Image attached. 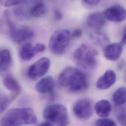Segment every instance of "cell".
<instances>
[{"label": "cell", "instance_id": "cell-1", "mask_svg": "<svg viewBox=\"0 0 126 126\" xmlns=\"http://www.w3.org/2000/svg\"><path fill=\"white\" fill-rule=\"evenodd\" d=\"M59 81L61 86L73 93L82 92L88 87L86 76L79 69L73 67L65 68L60 75Z\"/></svg>", "mask_w": 126, "mask_h": 126}, {"label": "cell", "instance_id": "cell-2", "mask_svg": "<svg viewBox=\"0 0 126 126\" xmlns=\"http://www.w3.org/2000/svg\"><path fill=\"white\" fill-rule=\"evenodd\" d=\"M38 119L31 108H14L9 110L2 117L0 126H19L21 125H35Z\"/></svg>", "mask_w": 126, "mask_h": 126}, {"label": "cell", "instance_id": "cell-3", "mask_svg": "<svg viewBox=\"0 0 126 126\" xmlns=\"http://www.w3.org/2000/svg\"><path fill=\"white\" fill-rule=\"evenodd\" d=\"M73 58L80 68L87 71L95 70L98 64V53L92 47L82 44L75 51Z\"/></svg>", "mask_w": 126, "mask_h": 126}, {"label": "cell", "instance_id": "cell-4", "mask_svg": "<svg viewBox=\"0 0 126 126\" xmlns=\"http://www.w3.org/2000/svg\"><path fill=\"white\" fill-rule=\"evenodd\" d=\"M43 116L47 122L57 126H67L69 123L67 109L60 104L48 106L44 110Z\"/></svg>", "mask_w": 126, "mask_h": 126}, {"label": "cell", "instance_id": "cell-5", "mask_svg": "<svg viewBox=\"0 0 126 126\" xmlns=\"http://www.w3.org/2000/svg\"><path fill=\"white\" fill-rule=\"evenodd\" d=\"M71 33L66 29H59L54 32L49 41V49L54 54H64L68 48L71 39Z\"/></svg>", "mask_w": 126, "mask_h": 126}, {"label": "cell", "instance_id": "cell-6", "mask_svg": "<svg viewBox=\"0 0 126 126\" xmlns=\"http://www.w3.org/2000/svg\"><path fill=\"white\" fill-rule=\"evenodd\" d=\"M4 16L9 30L10 37L13 42L21 43L33 37L34 35L33 31L28 27H18L11 20L9 11H5Z\"/></svg>", "mask_w": 126, "mask_h": 126}, {"label": "cell", "instance_id": "cell-7", "mask_svg": "<svg viewBox=\"0 0 126 126\" xmlns=\"http://www.w3.org/2000/svg\"><path fill=\"white\" fill-rule=\"evenodd\" d=\"M73 111L76 116L80 120H87L93 115V103L88 99H79L74 104Z\"/></svg>", "mask_w": 126, "mask_h": 126}, {"label": "cell", "instance_id": "cell-8", "mask_svg": "<svg viewBox=\"0 0 126 126\" xmlns=\"http://www.w3.org/2000/svg\"><path fill=\"white\" fill-rule=\"evenodd\" d=\"M51 62L49 58L43 57L33 63L28 71L29 78L35 80L45 75L49 70Z\"/></svg>", "mask_w": 126, "mask_h": 126}, {"label": "cell", "instance_id": "cell-9", "mask_svg": "<svg viewBox=\"0 0 126 126\" xmlns=\"http://www.w3.org/2000/svg\"><path fill=\"white\" fill-rule=\"evenodd\" d=\"M107 19L113 22H121L126 19V10L120 5H114L107 8L104 12Z\"/></svg>", "mask_w": 126, "mask_h": 126}, {"label": "cell", "instance_id": "cell-10", "mask_svg": "<svg viewBox=\"0 0 126 126\" xmlns=\"http://www.w3.org/2000/svg\"><path fill=\"white\" fill-rule=\"evenodd\" d=\"M116 80V75L112 70H108L98 79L96 87L100 90H106L114 84Z\"/></svg>", "mask_w": 126, "mask_h": 126}, {"label": "cell", "instance_id": "cell-11", "mask_svg": "<svg viewBox=\"0 0 126 126\" xmlns=\"http://www.w3.org/2000/svg\"><path fill=\"white\" fill-rule=\"evenodd\" d=\"M55 87V80L52 77L50 76L43 78L35 85L37 91L43 94L52 93L54 91Z\"/></svg>", "mask_w": 126, "mask_h": 126}, {"label": "cell", "instance_id": "cell-12", "mask_svg": "<svg viewBox=\"0 0 126 126\" xmlns=\"http://www.w3.org/2000/svg\"><path fill=\"white\" fill-rule=\"evenodd\" d=\"M123 51V46L120 43H112L104 48V55L108 60L116 61L120 57Z\"/></svg>", "mask_w": 126, "mask_h": 126}, {"label": "cell", "instance_id": "cell-13", "mask_svg": "<svg viewBox=\"0 0 126 126\" xmlns=\"http://www.w3.org/2000/svg\"><path fill=\"white\" fill-rule=\"evenodd\" d=\"M105 17L100 12H94L89 14L86 19V24L88 27L99 31L105 24Z\"/></svg>", "mask_w": 126, "mask_h": 126}, {"label": "cell", "instance_id": "cell-14", "mask_svg": "<svg viewBox=\"0 0 126 126\" xmlns=\"http://www.w3.org/2000/svg\"><path fill=\"white\" fill-rule=\"evenodd\" d=\"M94 110L98 116L102 118H107L110 115L112 107L108 100L103 99L96 103Z\"/></svg>", "mask_w": 126, "mask_h": 126}, {"label": "cell", "instance_id": "cell-15", "mask_svg": "<svg viewBox=\"0 0 126 126\" xmlns=\"http://www.w3.org/2000/svg\"><path fill=\"white\" fill-rule=\"evenodd\" d=\"M3 84L5 87L13 94H19L21 86L16 79L10 75L5 76L3 79Z\"/></svg>", "mask_w": 126, "mask_h": 126}, {"label": "cell", "instance_id": "cell-16", "mask_svg": "<svg viewBox=\"0 0 126 126\" xmlns=\"http://www.w3.org/2000/svg\"><path fill=\"white\" fill-rule=\"evenodd\" d=\"M12 57L7 49H2L0 53V70L1 72L8 70L11 65Z\"/></svg>", "mask_w": 126, "mask_h": 126}, {"label": "cell", "instance_id": "cell-17", "mask_svg": "<svg viewBox=\"0 0 126 126\" xmlns=\"http://www.w3.org/2000/svg\"><path fill=\"white\" fill-rule=\"evenodd\" d=\"M89 37L96 45L104 47V48L109 45L110 42L108 36L105 33L99 31H95L90 33Z\"/></svg>", "mask_w": 126, "mask_h": 126}, {"label": "cell", "instance_id": "cell-18", "mask_svg": "<svg viewBox=\"0 0 126 126\" xmlns=\"http://www.w3.org/2000/svg\"><path fill=\"white\" fill-rule=\"evenodd\" d=\"M32 45L30 43H26L23 45L19 51L21 59L23 61H29L35 55Z\"/></svg>", "mask_w": 126, "mask_h": 126}, {"label": "cell", "instance_id": "cell-19", "mask_svg": "<svg viewBox=\"0 0 126 126\" xmlns=\"http://www.w3.org/2000/svg\"><path fill=\"white\" fill-rule=\"evenodd\" d=\"M112 100L117 106H122L126 103V87H121L117 89L112 95Z\"/></svg>", "mask_w": 126, "mask_h": 126}, {"label": "cell", "instance_id": "cell-20", "mask_svg": "<svg viewBox=\"0 0 126 126\" xmlns=\"http://www.w3.org/2000/svg\"><path fill=\"white\" fill-rule=\"evenodd\" d=\"M47 11L46 4L42 2H38L31 8L30 15L32 17H39L45 15Z\"/></svg>", "mask_w": 126, "mask_h": 126}, {"label": "cell", "instance_id": "cell-21", "mask_svg": "<svg viewBox=\"0 0 126 126\" xmlns=\"http://www.w3.org/2000/svg\"><path fill=\"white\" fill-rule=\"evenodd\" d=\"M18 94L12 93L11 95L8 96L5 94L0 95V112L2 113L8 107L10 104L14 100Z\"/></svg>", "mask_w": 126, "mask_h": 126}, {"label": "cell", "instance_id": "cell-22", "mask_svg": "<svg viewBox=\"0 0 126 126\" xmlns=\"http://www.w3.org/2000/svg\"><path fill=\"white\" fill-rule=\"evenodd\" d=\"M96 126H117L116 122L112 119L102 118L96 122Z\"/></svg>", "mask_w": 126, "mask_h": 126}, {"label": "cell", "instance_id": "cell-23", "mask_svg": "<svg viewBox=\"0 0 126 126\" xmlns=\"http://www.w3.org/2000/svg\"><path fill=\"white\" fill-rule=\"evenodd\" d=\"M100 2V0H84L81 1V3L82 5L87 8H93L95 7L96 6L98 5Z\"/></svg>", "mask_w": 126, "mask_h": 126}, {"label": "cell", "instance_id": "cell-24", "mask_svg": "<svg viewBox=\"0 0 126 126\" xmlns=\"http://www.w3.org/2000/svg\"><path fill=\"white\" fill-rule=\"evenodd\" d=\"M23 1L22 0H1L0 3L5 7H9L20 4Z\"/></svg>", "mask_w": 126, "mask_h": 126}, {"label": "cell", "instance_id": "cell-25", "mask_svg": "<svg viewBox=\"0 0 126 126\" xmlns=\"http://www.w3.org/2000/svg\"><path fill=\"white\" fill-rule=\"evenodd\" d=\"M33 49L35 55L43 52L46 50V46L45 45L41 43H38L33 47Z\"/></svg>", "mask_w": 126, "mask_h": 126}, {"label": "cell", "instance_id": "cell-26", "mask_svg": "<svg viewBox=\"0 0 126 126\" xmlns=\"http://www.w3.org/2000/svg\"><path fill=\"white\" fill-rule=\"evenodd\" d=\"M14 15L19 18H24L25 17V13L24 9L22 8H16L14 10Z\"/></svg>", "mask_w": 126, "mask_h": 126}, {"label": "cell", "instance_id": "cell-27", "mask_svg": "<svg viewBox=\"0 0 126 126\" xmlns=\"http://www.w3.org/2000/svg\"><path fill=\"white\" fill-rule=\"evenodd\" d=\"M54 16L56 19L58 21H61L63 18V15L62 12L59 9H55L54 11Z\"/></svg>", "mask_w": 126, "mask_h": 126}, {"label": "cell", "instance_id": "cell-28", "mask_svg": "<svg viewBox=\"0 0 126 126\" xmlns=\"http://www.w3.org/2000/svg\"><path fill=\"white\" fill-rule=\"evenodd\" d=\"M82 35V31L80 29H75L72 33V36L74 38H78L81 37Z\"/></svg>", "mask_w": 126, "mask_h": 126}, {"label": "cell", "instance_id": "cell-29", "mask_svg": "<svg viewBox=\"0 0 126 126\" xmlns=\"http://www.w3.org/2000/svg\"><path fill=\"white\" fill-rule=\"evenodd\" d=\"M118 121L122 126H126V117L124 113H121L118 117Z\"/></svg>", "mask_w": 126, "mask_h": 126}, {"label": "cell", "instance_id": "cell-30", "mask_svg": "<svg viewBox=\"0 0 126 126\" xmlns=\"http://www.w3.org/2000/svg\"><path fill=\"white\" fill-rule=\"evenodd\" d=\"M122 46L125 45L126 44V26L124 28V32H123V34L122 36V38L121 39V41L120 43Z\"/></svg>", "mask_w": 126, "mask_h": 126}, {"label": "cell", "instance_id": "cell-31", "mask_svg": "<svg viewBox=\"0 0 126 126\" xmlns=\"http://www.w3.org/2000/svg\"><path fill=\"white\" fill-rule=\"evenodd\" d=\"M124 61H121L120 62L119 64H118V69H122L123 68V67L124 65Z\"/></svg>", "mask_w": 126, "mask_h": 126}, {"label": "cell", "instance_id": "cell-32", "mask_svg": "<svg viewBox=\"0 0 126 126\" xmlns=\"http://www.w3.org/2000/svg\"><path fill=\"white\" fill-rule=\"evenodd\" d=\"M38 126H52L51 124L48 123V122H46V123H44L43 124H41V125H39Z\"/></svg>", "mask_w": 126, "mask_h": 126}]
</instances>
